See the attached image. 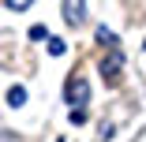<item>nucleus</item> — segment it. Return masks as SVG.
I'll return each mask as SVG.
<instances>
[{
	"instance_id": "f257e3e1",
	"label": "nucleus",
	"mask_w": 146,
	"mask_h": 142,
	"mask_svg": "<svg viewBox=\"0 0 146 142\" xmlns=\"http://www.w3.org/2000/svg\"><path fill=\"white\" fill-rule=\"evenodd\" d=\"M64 97H68L71 108H86V101H90V82H86V79H71L68 90H64Z\"/></svg>"
},
{
	"instance_id": "f03ea898",
	"label": "nucleus",
	"mask_w": 146,
	"mask_h": 142,
	"mask_svg": "<svg viewBox=\"0 0 146 142\" xmlns=\"http://www.w3.org/2000/svg\"><path fill=\"white\" fill-rule=\"evenodd\" d=\"M120 67H124V56H120V52L105 56V60H101V79H105V82H116V79H120Z\"/></svg>"
},
{
	"instance_id": "7ed1b4c3",
	"label": "nucleus",
	"mask_w": 146,
	"mask_h": 142,
	"mask_svg": "<svg viewBox=\"0 0 146 142\" xmlns=\"http://www.w3.org/2000/svg\"><path fill=\"white\" fill-rule=\"evenodd\" d=\"M60 15H64V22H68V26H75V30H79V26L86 22V4H64V8H60Z\"/></svg>"
},
{
	"instance_id": "20e7f679",
	"label": "nucleus",
	"mask_w": 146,
	"mask_h": 142,
	"mask_svg": "<svg viewBox=\"0 0 146 142\" xmlns=\"http://www.w3.org/2000/svg\"><path fill=\"white\" fill-rule=\"evenodd\" d=\"M26 97H30V94H26L23 82H11V86H8V108H23Z\"/></svg>"
},
{
	"instance_id": "39448f33",
	"label": "nucleus",
	"mask_w": 146,
	"mask_h": 142,
	"mask_svg": "<svg viewBox=\"0 0 146 142\" xmlns=\"http://www.w3.org/2000/svg\"><path fill=\"white\" fill-rule=\"evenodd\" d=\"M45 49H49L52 56H64V52H68V45H64V38H49V41H45Z\"/></svg>"
},
{
	"instance_id": "423d86ee",
	"label": "nucleus",
	"mask_w": 146,
	"mask_h": 142,
	"mask_svg": "<svg viewBox=\"0 0 146 142\" xmlns=\"http://www.w3.org/2000/svg\"><path fill=\"white\" fill-rule=\"evenodd\" d=\"M98 41H101V45H112V41H116V34L109 30V26H98Z\"/></svg>"
},
{
	"instance_id": "0eeeda50",
	"label": "nucleus",
	"mask_w": 146,
	"mask_h": 142,
	"mask_svg": "<svg viewBox=\"0 0 146 142\" xmlns=\"http://www.w3.org/2000/svg\"><path fill=\"white\" fill-rule=\"evenodd\" d=\"M68 120H71V124L79 127V124H86V120H90V116H86V108H71V116H68Z\"/></svg>"
},
{
	"instance_id": "6e6552de",
	"label": "nucleus",
	"mask_w": 146,
	"mask_h": 142,
	"mask_svg": "<svg viewBox=\"0 0 146 142\" xmlns=\"http://www.w3.org/2000/svg\"><path fill=\"white\" fill-rule=\"evenodd\" d=\"M4 8H8V11H19V15H23V11H26V8H30V4H26V0H8V4H4Z\"/></svg>"
},
{
	"instance_id": "1a4fd4ad",
	"label": "nucleus",
	"mask_w": 146,
	"mask_h": 142,
	"mask_svg": "<svg viewBox=\"0 0 146 142\" xmlns=\"http://www.w3.org/2000/svg\"><path fill=\"white\" fill-rule=\"evenodd\" d=\"M30 38L34 41H49V30H45V26H30Z\"/></svg>"
}]
</instances>
